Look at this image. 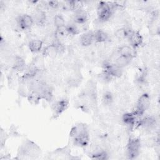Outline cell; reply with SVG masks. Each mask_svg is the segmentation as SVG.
<instances>
[{
	"label": "cell",
	"mask_w": 160,
	"mask_h": 160,
	"mask_svg": "<svg viewBox=\"0 0 160 160\" xmlns=\"http://www.w3.org/2000/svg\"><path fill=\"white\" fill-rule=\"evenodd\" d=\"M44 53L45 55L48 56H53L56 55L58 52L56 51V49L55 46L53 44H50L49 46H48L44 51Z\"/></svg>",
	"instance_id": "cell-22"
},
{
	"label": "cell",
	"mask_w": 160,
	"mask_h": 160,
	"mask_svg": "<svg viewBox=\"0 0 160 160\" xmlns=\"http://www.w3.org/2000/svg\"><path fill=\"white\" fill-rule=\"evenodd\" d=\"M48 4L52 8H57L59 6V2L56 1H49Z\"/></svg>",
	"instance_id": "cell-24"
},
{
	"label": "cell",
	"mask_w": 160,
	"mask_h": 160,
	"mask_svg": "<svg viewBox=\"0 0 160 160\" xmlns=\"http://www.w3.org/2000/svg\"><path fill=\"white\" fill-rule=\"evenodd\" d=\"M32 18L34 22H36L38 24H42L45 22L46 16L45 12L42 10L38 9L34 11Z\"/></svg>",
	"instance_id": "cell-10"
},
{
	"label": "cell",
	"mask_w": 160,
	"mask_h": 160,
	"mask_svg": "<svg viewBox=\"0 0 160 160\" xmlns=\"http://www.w3.org/2000/svg\"><path fill=\"white\" fill-rule=\"evenodd\" d=\"M66 31L68 34H72V35H75L79 33V29L78 26L76 25V23H71L69 24L66 27Z\"/></svg>",
	"instance_id": "cell-21"
},
{
	"label": "cell",
	"mask_w": 160,
	"mask_h": 160,
	"mask_svg": "<svg viewBox=\"0 0 160 160\" xmlns=\"http://www.w3.org/2000/svg\"><path fill=\"white\" fill-rule=\"evenodd\" d=\"M33 23L34 20L32 17L28 14H23L20 16L18 20V24L19 28L23 30L31 28Z\"/></svg>",
	"instance_id": "cell-5"
},
{
	"label": "cell",
	"mask_w": 160,
	"mask_h": 160,
	"mask_svg": "<svg viewBox=\"0 0 160 160\" xmlns=\"http://www.w3.org/2000/svg\"><path fill=\"white\" fill-rule=\"evenodd\" d=\"M42 46V42L39 39H32L29 43V48L31 51L37 52L40 51Z\"/></svg>",
	"instance_id": "cell-16"
},
{
	"label": "cell",
	"mask_w": 160,
	"mask_h": 160,
	"mask_svg": "<svg viewBox=\"0 0 160 160\" xmlns=\"http://www.w3.org/2000/svg\"><path fill=\"white\" fill-rule=\"evenodd\" d=\"M105 71L112 77H119L122 74V69L118 68L115 64H108L106 66Z\"/></svg>",
	"instance_id": "cell-8"
},
{
	"label": "cell",
	"mask_w": 160,
	"mask_h": 160,
	"mask_svg": "<svg viewBox=\"0 0 160 160\" xmlns=\"http://www.w3.org/2000/svg\"><path fill=\"white\" fill-rule=\"evenodd\" d=\"M131 33H132V32H131L129 29L121 28V29H118L116 32L115 35L118 39H124L126 38H129Z\"/></svg>",
	"instance_id": "cell-18"
},
{
	"label": "cell",
	"mask_w": 160,
	"mask_h": 160,
	"mask_svg": "<svg viewBox=\"0 0 160 160\" xmlns=\"http://www.w3.org/2000/svg\"><path fill=\"white\" fill-rule=\"evenodd\" d=\"M128 38L131 44L134 48H137L141 46L142 42V37L139 32H132Z\"/></svg>",
	"instance_id": "cell-6"
},
{
	"label": "cell",
	"mask_w": 160,
	"mask_h": 160,
	"mask_svg": "<svg viewBox=\"0 0 160 160\" xmlns=\"http://www.w3.org/2000/svg\"><path fill=\"white\" fill-rule=\"evenodd\" d=\"M132 58L119 55L115 60V65L118 68L122 69L123 68L128 66L131 61Z\"/></svg>",
	"instance_id": "cell-11"
},
{
	"label": "cell",
	"mask_w": 160,
	"mask_h": 160,
	"mask_svg": "<svg viewBox=\"0 0 160 160\" xmlns=\"http://www.w3.org/2000/svg\"><path fill=\"white\" fill-rule=\"evenodd\" d=\"M41 98V95L39 92L36 91L31 92L28 96V100L29 101L33 104H36L39 102L40 99Z\"/></svg>",
	"instance_id": "cell-20"
},
{
	"label": "cell",
	"mask_w": 160,
	"mask_h": 160,
	"mask_svg": "<svg viewBox=\"0 0 160 160\" xmlns=\"http://www.w3.org/2000/svg\"><path fill=\"white\" fill-rule=\"evenodd\" d=\"M13 68L18 71H22L26 68V62L21 57L17 56L13 61Z\"/></svg>",
	"instance_id": "cell-15"
},
{
	"label": "cell",
	"mask_w": 160,
	"mask_h": 160,
	"mask_svg": "<svg viewBox=\"0 0 160 160\" xmlns=\"http://www.w3.org/2000/svg\"><path fill=\"white\" fill-rule=\"evenodd\" d=\"M98 15L101 21H108L112 15V8L107 2H101L98 7Z\"/></svg>",
	"instance_id": "cell-3"
},
{
	"label": "cell",
	"mask_w": 160,
	"mask_h": 160,
	"mask_svg": "<svg viewBox=\"0 0 160 160\" xmlns=\"http://www.w3.org/2000/svg\"><path fill=\"white\" fill-rule=\"evenodd\" d=\"M94 39V33L92 32H87L84 33L80 38V42L83 46H89L91 45Z\"/></svg>",
	"instance_id": "cell-7"
},
{
	"label": "cell",
	"mask_w": 160,
	"mask_h": 160,
	"mask_svg": "<svg viewBox=\"0 0 160 160\" xmlns=\"http://www.w3.org/2000/svg\"><path fill=\"white\" fill-rule=\"evenodd\" d=\"M122 121L129 126H132L135 123L134 113H126L122 116Z\"/></svg>",
	"instance_id": "cell-17"
},
{
	"label": "cell",
	"mask_w": 160,
	"mask_h": 160,
	"mask_svg": "<svg viewBox=\"0 0 160 160\" xmlns=\"http://www.w3.org/2000/svg\"><path fill=\"white\" fill-rule=\"evenodd\" d=\"M68 101L66 99H62L58 101L55 104L54 108V110L56 114L59 115L61 114L66 109V108H68Z\"/></svg>",
	"instance_id": "cell-12"
},
{
	"label": "cell",
	"mask_w": 160,
	"mask_h": 160,
	"mask_svg": "<svg viewBox=\"0 0 160 160\" xmlns=\"http://www.w3.org/2000/svg\"><path fill=\"white\" fill-rule=\"evenodd\" d=\"M150 98L148 94H142L138 99L134 114L142 115L149 107Z\"/></svg>",
	"instance_id": "cell-2"
},
{
	"label": "cell",
	"mask_w": 160,
	"mask_h": 160,
	"mask_svg": "<svg viewBox=\"0 0 160 160\" xmlns=\"http://www.w3.org/2000/svg\"><path fill=\"white\" fill-rule=\"evenodd\" d=\"M102 101L106 105H110L113 101V96L110 92H106L102 96Z\"/></svg>",
	"instance_id": "cell-23"
},
{
	"label": "cell",
	"mask_w": 160,
	"mask_h": 160,
	"mask_svg": "<svg viewBox=\"0 0 160 160\" xmlns=\"http://www.w3.org/2000/svg\"><path fill=\"white\" fill-rule=\"evenodd\" d=\"M70 135L74 138L75 144L79 146L84 147L89 143V134L84 125H78L74 127Z\"/></svg>",
	"instance_id": "cell-1"
},
{
	"label": "cell",
	"mask_w": 160,
	"mask_h": 160,
	"mask_svg": "<svg viewBox=\"0 0 160 160\" xmlns=\"http://www.w3.org/2000/svg\"><path fill=\"white\" fill-rule=\"evenodd\" d=\"M54 25L56 29L65 27V21L64 18L60 14L56 15L54 18Z\"/></svg>",
	"instance_id": "cell-19"
},
{
	"label": "cell",
	"mask_w": 160,
	"mask_h": 160,
	"mask_svg": "<svg viewBox=\"0 0 160 160\" xmlns=\"http://www.w3.org/2000/svg\"><path fill=\"white\" fill-rule=\"evenodd\" d=\"M141 143L137 138L131 139L128 144V156L130 159L136 158L139 154Z\"/></svg>",
	"instance_id": "cell-4"
},
{
	"label": "cell",
	"mask_w": 160,
	"mask_h": 160,
	"mask_svg": "<svg viewBox=\"0 0 160 160\" xmlns=\"http://www.w3.org/2000/svg\"><path fill=\"white\" fill-rule=\"evenodd\" d=\"M119 53L121 56H124L131 58H132L134 56V51L133 49L128 45L121 46L119 49Z\"/></svg>",
	"instance_id": "cell-14"
},
{
	"label": "cell",
	"mask_w": 160,
	"mask_h": 160,
	"mask_svg": "<svg viewBox=\"0 0 160 160\" xmlns=\"http://www.w3.org/2000/svg\"><path fill=\"white\" fill-rule=\"evenodd\" d=\"M74 21L76 24H82L85 23L87 21L86 12L81 9L75 11V14L74 16Z\"/></svg>",
	"instance_id": "cell-9"
},
{
	"label": "cell",
	"mask_w": 160,
	"mask_h": 160,
	"mask_svg": "<svg viewBox=\"0 0 160 160\" xmlns=\"http://www.w3.org/2000/svg\"><path fill=\"white\" fill-rule=\"evenodd\" d=\"M94 39L99 43L106 42L108 39V34L102 30H98L94 33Z\"/></svg>",
	"instance_id": "cell-13"
}]
</instances>
